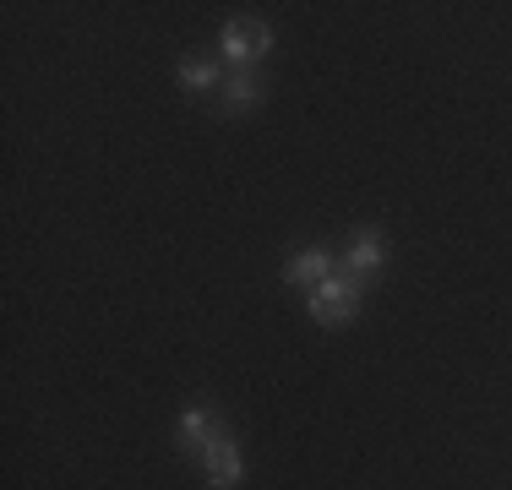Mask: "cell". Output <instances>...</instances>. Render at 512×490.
Listing matches in <instances>:
<instances>
[{
  "instance_id": "cell-7",
  "label": "cell",
  "mask_w": 512,
  "mask_h": 490,
  "mask_svg": "<svg viewBox=\"0 0 512 490\" xmlns=\"http://www.w3.org/2000/svg\"><path fill=\"white\" fill-rule=\"evenodd\" d=\"M218 104H224V115H251V109L262 104V82H256V71H229Z\"/></svg>"
},
{
  "instance_id": "cell-1",
  "label": "cell",
  "mask_w": 512,
  "mask_h": 490,
  "mask_svg": "<svg viewBox=\"0 0 512 490\" xmlns=\"http://www.w3.org/2000/svg\"><path fill=\"white\" fill-rule=\"evenodd\" d=\"M360 316V278L349 273H333L327 284L311 289V322L327 327V333H338V327H349Z\"/></svg>"
},
{
  "instance_id": "cell-8",
  "label": "cell",
  "mask_w": 512,
  "mask_h": 490,
  "mask_svg": "<svg viewBox=\"0 0 512 490\" xmlns=\"http://www.w3.org/2000/svg\"><path fill=\"white\" fill-rule=\"evenodd\" d=\"M175 77H180V88L186 93H213V88H224V71H218V60H207V55H186L175 66Z\"/></svg>"
},
{
  "instance_id": "cell-4",
  "label": "cell",
  "mask_w": 512,
  "mask_h": 490,
  "mask_svg": "<svg viewBox=\"0 0 512 490\" xmlns=\"http://www.w3.org/2000/svg\"><path fill=\"white\" fill-rule=\"evenodd\" d=\"M218 436H224V420H218L213 403H191V409L180 414V425H175V447L186 452V458H197L207 441H218Z\"/></svg>"
},
{
  "instance_id": "cell-5",
  "label": "cell",
  "mask_w": 512,
  "mask_h": 490,
  "mask_svg": "<svg viewBox=\"0 0 512 490\" xmlns=\"http://www.w3.org/2000/svg\"><path fill=\"white\" fill-rule=\"evenodd\" d=\"M382 267H387L382 229H355V240H349V251H344V273L349 278H371V273H382Z\"/></svg>"
},
{
  "instance_id": "cell-3",
  "label": "cell",
  "mask_w": 512,
  "mask_h": 490,
  "mask_svg": "<svg viewBox=\"0 0 512 490\" xmlns=\"http://www.w3.org/2000/svg\"><path fill=\"white\" fill-rule=\"evenodd\" d=\"M197 463H202V474H207V485L213 490H235L240 485V474H246V458H240V447H235V436H218V441H207V447L197 452Z\"/></svg>"
},
{
  "instance_id": "cell-6",
  "label": "cell",
  "mask_w": 512,
  "mask_h": 490,
  "mask_svg": "<svg viewBox=\"0 0 512 490\" xmlns=\"http://www.w3.org/2000/svg\"><path fill=\"white\" fill-rule=\"evenodd\" d=\"M333 273H338V256L327 251V245H311V251H300V256H289V262H284V278H289V284H300V289L327 284Z\"/></svg>"
},
{
  "instance_id": "cell-2",
  "label": "cell",
  "mask_w": 512,
  "mask_h": 490,
  "mask_svg": "<svg viewBox=\"0 0 512 490\" xmlns=\"http://www.w3.org/2000/svg\"><path fill=\"white\" fill-rule=\"evenodd\" d=\"M267 49H273V28H267V22L235 17V22H224V33H218V55H224L229 71H251Z\"/></svg>"
}]
</instances>
